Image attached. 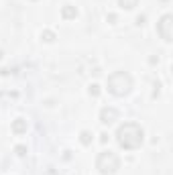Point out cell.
Returning a JSON list of instances; mask_svg holds the SVG:
<instances>
[{
  "label": "cell",
  "instance_id": "6da1fadb",
  "mask_svg": "<svg viewBox=\"0 0 173 175\" xmlns=\"http://www.w3.org/2000/svg\"><path fill=\"white\" fill-rule=\"evenodd\" d=\"M167 24H169V16H165V18H163V37L169 41V35H167Z\"/></svg>",
  "mask_w": 173,
  "mask_h": 175
}]
</instances>
